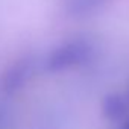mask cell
Instances as JSON below:
<instances>
[{"mask_svg":"<svg viewBox=\"0 0 129 129\" xmlns=\"http://www.w3.org/2000/svg\"><path fill=\"white\" fill-rule=\"evenodd\" d=\"M9 121H11V111L0 105V129H6L9 126Z\"/></svg>","mask_w":129,"mask_h":129,"instance_id":"cell-4","label":"cell"},{"mask_svg":"<svg viewBox=\"0 0 129 129\" xmlns=\"http://www.w3.org/2000/svg\"><path fill=\"white\" fill-rule=\"evenodd\" d=\"M94 55L93 44L85 38H70L56 44L44 59V69L49 73H66L82 67Z\"/></svg>","mask_w":129,"mask_h":129,"instance_id":"cell-1","label":"cell"},{"mask_svg":"<svg viewBox=\"0 0 129 129\" xmlns=\"http://www.w3.org/2000/svg\"><path fill=\"white\" fill-rule=\"evenodd\" d=\"M100 109L108 121H123L129 109V100L118 93H109L103 97Z\"/></svg>","mask_w":129,"mask_h":129,"instance_id":"cell-3","label":"cell"},{"mask_svg":"<svg viewBox=\"0 0 129 129\" xmlns=\"http://www.w3.org/2000/svg\"><path fill=\"white\" fill-rule=\"evenodd\" d=\"M127 100H129V90H127Z\"/></svg>","mask_w":129,"mask_h":129,"instance_id":"cell-6","label":"cell"},{"mask_svg":"<svg viewBox=\"0 0 129 129\" xmlns=\"http://www.w3.org/2000/svg\"><path fill=\"white\" fill-rule=\"evenodd\" d=\"M35 73V62L30 56H20L12 61L0 75V91L5 96H15L21 93Z\"/></svg>","mask_w":129,"mask_h":129,"instance_id":"cell-2","label":"cell"},{"mask_svg":"<svg viewBox=\"0 0 129 129\" xmlns=\"http://www.w3.org/2000/svg\"><path fill=\"white\" fill-rule=\"evenodd\" d=\"M118 129H129V117H126L123 121H120V127Z\"/></svg>","mask_w":129,"mask_h":129,"instance_id":"cell-5","label":"cell"}]
</instances>
